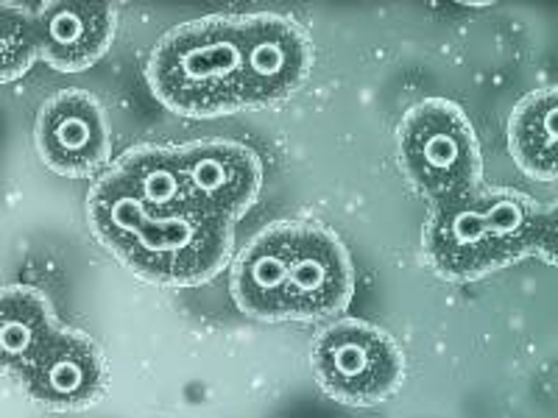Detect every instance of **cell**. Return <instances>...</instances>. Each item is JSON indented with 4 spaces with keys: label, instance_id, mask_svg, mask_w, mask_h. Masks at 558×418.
Instances as JSON below:
<instances>
[{
    "label": "cell",
    "instance_id": "7",
    "mask_svg": "<svg viewBox=\"0 0 558 418\" xmlns=\"http://www.w3.org/2000/svg\"><path fill=\"white\" fill-rule=\"evenodd\" d=\"M352 291L355 271L341 237L318 223H293L286 318L318 321L341 316L352 302Z\"/></svg>",
    "mask_w": 558,
    "mask_h": 418
},
{
    "label": "cell",
    "instance_id": "2",
    "mask_svg": "<svg viewBox=\"0 0 558 418\" xmlns=\"http://www.w3.org/2000/svg\"><path fill=\"white\" fill-rule=\"evenodd\" d=\"M542 207L511 187H477L466 196L430 204L425 257L452 282L486 276L533 254Z\"/></svg>",
    "mask_w": 558,
    "mask_h": 418
},
{
    "label": "cell",
    "instance_id": "1",
    "mask_svg": "<svg viewBox=\"0 0 558 418\" xmlns=\"http://www.w3.org/2000/svg\"><path fill=\"white\" fill-rule=\"evenodd\" d=\"M89 226L137 276L157 285H198L223 268L232 223L202 209H166L137 201L104 173L89 190Z\"/></svg>",
    "mask_w": 558,
    "mask_h": 418
},
{
    "label": "cell",
    "instance_id": "13",
    "mask_svg": "<svg viewBox=\"0 0 558 418\" xmlns=\"http://www.w3.org/2000/svg\"><path fill=\"white\" fill-rule=\"evenodd\" d=\"M62 330L51 302L37 287L12 285L0 291V371L20 374Z\"/></svg>",
    "mask_w": 558,
    "mask_h": 418
},
{
    "label": "cell",
    "instance_id": "10",
    "mask_svg": "<svg viewBox=\"0 0 558 418\" xmlns=\"http://www.w3.org/2000/svg\"><path fill=\"white\" fill-rule=\"evenodd\" d=\"M20 382L37 405L51 410H82L107 391V362L84 332L59 330L20 371Z\"/></svg>",
    "mask_w": 558,
    "mask_h": 418
},
{
    "label": "cell",
    "instance_id": "11",
    "mask_svg": "<svg viewBox=\"0 0 558 418\" xmlns=\"http://www.w3.org/2000/svg\"><path fill=\"white\" fill-rule=\"evenodd\" d=\"M39 59L62 70H87L109 51L114 9L109 3H45L34 12Z\"/></svg>",
    "mask_w": 558,
    "mask_h": 418
},
{
    "label": "cell",
    "instance_id": "6",
    "mask_svg": "<svg viewBox=\"0 0 558 418\" xmlns=\"http://www.w3.org/2000/svg\"><path fill=\"white\" fill-rule=\"evenodd\" d=\"M241 48L243 109L288 101L313 70V42L305 26L277 12L235 17Z\"/></svg>",
    "mask_w": 558,
    "mask_h": 418
},
{
    "label": "cell",
    "instance_id": "14",
    "mask_svg": "<svg viewBox=\"0 0 558 418\" xmlns=\"http://www.w3.org/2000/svg\"><path fill=\"white\" fill-rule=\"evenodd\" d=\"M508 151L533 179H558V87L533 89L508 118Z\"/></svg>",
    "mask_w": 558,
    "mask_h": 418
},
{
    "label": "cell",
    "instance_id": "12",
    "mask_svg": "<svg viewBox=\"0 0 558 418\" xmlns=\"http://www.w3.org/2000/svg\"><path fill=\"white\" fill-rule=\"evenodd\" d=\"M293 223H271L254 235L232 268V298L246 316L260 321L286 318L288 276H291Z\"/></svg>",
    "mask_w": 558,
    "mask_h": 418
},
{
    "label": "cell",
    "instance_id": "16",
    "mask_svg": "<svg viewBox=\"0 0 558 418\" xmlns=\"http://www.w3.org/2000/svg\"><path fill=\"white\" fill-rule=\"evenodd\" d=\"M39 59L34 12L0 3V84L20 78Z\"/></svg>",
    "mask_w": 558,
    "mask_h": 418
},
{
    "label": "cell",
    "instance_id": "15",
    "mask_svg": "<svg viewBox=\"0 0 558 418\" xmlns=\"http://www.w3.org/2000/svg\"><path fill=\"white\" fill-rule=\"evenodd\" d=\"M121 190L137 201L166 209H196L184 182L179 148L168 146H140L129 151L118 165L109 171Z\"/></svg>",
    "mask_w": 558,
    "mask_h": 418
},
{
    "label": "cell",
    "instance_id": "8",
    "mask_svg": "<svg viewBox=\"0 0 558 418\" xmlns=\"http://www.w3.org/2000/svg\"><path fill=\"white\" fill-rule=\"evenodd\" d=\"M34 143L45 165L73 179L98 173L112 153L107 112L84 89H64L43 103Z\"/></svg>",
    "mask_w": 558,
    "mask_h": 418
},
{
    "label": "cell",
    "instance_id": "4",
    "mask_svg": "<svg viewBox=\"0 0 558 418\" xmlns=\"http://www.w3.org/2000/svg\"><path fill=\"white\" fill-rule=\"evenodd\" d=\"M397 157L411 187L430 204L466 196L483 184V157L470 118L458 103L425 98L405 112Z\"/></svg>",
    "mask_w": 558,
    "mask_h": 418
},
{
    "label": "cell",
    "instance_id": "3",
    "mask_svg": "<svg viewBox=\"0 0 558 418\" xmlns=\"http://www.w3.org/2000/svg\"><path fill=\"white\" fill-rule=\"evenodd\" d=\"M146 78L157 101L184 118L243 109L235 17H198L168 32L154 45Z\"/></svg>",
    "mask_w": 558,
    "mask_h": 418
},
{
    "label": "cell",
    "instance_id": "9",
    "mask_svg": "<svg viewBox=\"0 0 558 418\" xmlns=\"http://www.w3.org/2000/svg\"><path fill=\"white\" fill-rule=\"evenodd\" d=\"M193 207L235 223L263 190L260 157L232 139H202L179 148Z\"/></svg>",
    "mask_w": 558,
    "mask_h": 418
},
{
    "label": "cell",
    "instance_id": "17",
    "mask_svg": "<svg viewBox=\"0 0 558 418\" xmlns=\"http://www.w3.org/2000/svg\"><path fill=\"white\" fill-rule=\"evenodd\" d=\"M533 254H539L547 262L558 266V204L539 212L536 235H533Z\"/></svg>",
    "mask_w": 558,
    "mask_h": 418
},
{
    "label": "cell",
    "instance_id": "5",
    "mask_svg": "<svg viewBox=\"0 0 558 418\" xmlns=\"http://www.w3.org/2000/svg\"><path fill=\"white\" fill-rule=\"evenodd\" d=\"M311 362L322 391L352 407L391 399L405 380V357L397 341L361 318L324 327L313 341Z\"/></svg>",
    "mask_w": 558,
    "mask_h": 418
}]
</instances>
